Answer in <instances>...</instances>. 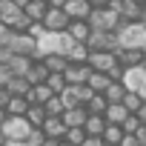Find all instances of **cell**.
Listing matches in <instances>:
<instances>
[{"label": "cell", "mask_w": 146, "mask_h": 146, "mask_svg": "<svg viewBox=\"0 0 146 146\" xmlns=\"http://www.w3.org/2000/svg\"><path fill=\"white\" fill-rule=\"evenodd\" d=\"M75 43H78V40L72 37L66 29H63V32H49V29H43V35L37 37V54H35V57H43V54H52V52L66 54Z\"/></svg>", "instance_id": "6da1fadb"}, {"label": "cell", "mask_w": 146, "mask_h": 146, "mask_svg": "<svg viewBox=\"0 0 146 146\" xmlns=\"http://www.w3.org/2000/svg\"><path fill=\"white\" fill-rule=\"evenodd\" d=\"M86 20H89L92 29H106V32H117L120 23H123V17L112 6H92V12H89Z\"/></svg>", "instance_id": "7a4b0ae2"}, {"label": "cell", "mask_w": 146, "mask_h": 146, "mask_svg": "<svg viewBox=\"0 0 146 146\" xmlns=\"http://www.w3.org/2000/svg\"><path fill=\"white\" fill-rule=\"evenodd\" d=\"M35 126L29 123L26 115H9L3 120V126H0V132L6 135V140H29V132Z\"/></svg>", "instance_id": "3957f363"}, {"label": "cell", "mask_w": 146, "mask_h": 146, "mask_svg": "<svg viewBox=\"0 0 146 146\" xmlns=\"http://www.w3.org/2000/svg\"><path fill=\"white\" fill-rule=\"evenodd\" d=\"M89 52H117V32H106V29H92V35L86 37Z\"/></svg>", "instance_id": "277c9868"}, {"label": "cell", "mask_w": 146, "mask_h": 146, "mask_svg": "<svg viewBox=\"0 0 146 146\" xmlns=\"http://www.w3.org/2000/svg\"><path fill=\"white\" fill-rule=\"evenodd\" d=\"M6 46H9L15 54H32V57L37 54V37H35L32 32H17V29H15V35H12V40H9Z\"/></svg>", "instance_id": "5b68a950"}, {"label": "cell", "mask_w": 146, "mask_h": 146, "mask_svg": "<svg viewBox=\"0 0 146 146\" xmlns=\"http://www.w3.org/2000/svg\"><path fill=\"white\" fill-rule=\"evenodd\" d=\"M69 23H72V17L66 15V9H60V6H49V12H46V17H43V26H46L49 32H63Z\"/></svg>", "instance_id": "8992f818"}, {"label": "cell", "mask_w": 146, "mask_h": 146, "mask_svg": "<svg viewBox=\"0 0 146 146\" xmlns=\"http://www.w3.org/2000/svg\"><path fill=\"white\" fill-rule=\"evenodd\" d=\"M123 86L129 89V92H140L143 89V83H146V66L140 63V66H129V69H123Z\"/></svg>", "instance_id": "52a82bcc"}, {"label": "cell", "mask_w": 146, "mask_h": 146, "mask_svg": "<svg viewBox=\"0 0 146 146\" xmlns=\"http://www.w3.org/2000/svg\"><path fill=\"white\" fill-rule=\"evenodd\" d=\"M92 72H95V69L89 66V60H83V63H72V60H69L63 78H66V83H86Z\"/></svg>", "instance_id": "ba28073f"}, {"label": "cell", "mask_w": 146, "mask_h": 146, "mask_svg": "<svg viewBox=\"0 0 146 146\" xmlns=\"http://www.w3.org/2000/svg\"><path fill=\"white\" fill-rule=\"evenodd\" d=\"M89 66L95 72H112L117 66V52H89Z\"/></svg>", "instance_id": "9c48e42d"}, {"label": "cell", "mask_w": 146, "mask_h": 146, "mask_svg": "<svg viewBox=\"0 0 146 146\" xmlns=\"http://www.w3.org/2000/svg\"><path fill=\"white\" fill-rule=\"evenodd\" d=\"M43 135L46 137H63L66 135V120H63V115H46V120H43Z\"/></svg>", "instance_id": "30bf717a"}, {"label": "cell", "mask_w": 146, "mask_h": 146, "mask_svg": "<svg viewBox=\"0 0 146 146\" xmlns=\"http://www.w3.org/2000/svg\"><path fill=\"white\" fill-rule=\"evenodd\" d=\"M63 9H66V15L72 20H86L89 12H92V3H89V0H66Z\"/></svg>", "instance_id": "8fae6325"}, {"label": "cell", "mask_w": 146, "mask_h": 146, "mask_svg": "<svg viewBox=\"0 0 146 146\" xmlns=\"http://www.w3.org/2000/svg\"><path fill=\"white\" fill-rule=\"evenodd\" d=\"M86 117H89V109L80 103V106H69L66 112H63V120H66V126H83L86 123Z\"/></svg>", "instance_id": "7c38bea8"}, {"label": "cell", "mask_w": 146, "mask_h": 146, "mask_svg": "<svg viewBox=\"0 0 146 146\" xmlns=\"http://www.w3.org/2000/svg\"><path fill=\"white\" fill-rule=\"evenodd\" d=\"M143 57H146L143 49H117V60L123 63V69H129V66H140Z\"/></svg>", "instance_id": "4fadbf2b"}, {"label": "cell", "mask_w": 146, "mask_h": 146, "mask_svg": "<svg viewBox=\"0 0 146 146\" xmlns=\"http://www.w3.org/2000/svg\"><path fill=\"white\" fill-rule=\"evenodd\" d=\"M26 78H29V83L35 86V83H43L46 78H49V66L40 60V57H35L32 60V66H29V72H26Z\"/></svg>", "instance_id": "5bb4252c"}, {"label": "cell", "mask_w": 146, "mask_h": 146, "mask_svg": "<svg viewBox=\"0 0 146 146\" xmlns=\"http://www.w3.org/2000/svg\"><path fill=\"white\" fill-rule=\"evenodd\" d=\"M66 32L75 37L78 43H86V37L92 35V26H89V20H72V23L66 26Z\"/></svg>", "instance_id": "9a60e30c"}, {"label": "cell", "mask_w": 146, "mask_h": 146, "mask_svg": "<svg viewBox=\"0 0 146 146\" xmlns=\"http://www.w3.org/2000/svg\"><path fill=\"white\" fill-rule=\"evenodd\" d=\"M23 12H26L35 23H43V17H46V12H49V3H46V0H29V3L23 6Z\"/></svg>", "instance_id": "2e32d148"}, {"label": "cell", "mask_w": 146, "mask_h": 146, "mask_svg": "<svg viewBox=\"0 0 146 146\" xmlns=\"http://www.w3.org/2000/svg\"><path fill=\"white\" fill-rule=\"evenodd\" d=\"M129 115H132V112H129L123 103H109V106H106V112H103L106 123H123Z\"/></svg>", "instance_id": "e0dca14e"}, {"label": "cell", "mask_w": 146, "mask_h": 146, "mask_svg": "<svg viewBox=\"0 0 146 146\" xmlns=\"http://www.w3.org/2000/svg\"><path fill=\"white\" fill-rule=\"evenodd\" d=\"M6 89H9V95H29L32 83H29V78H26V75H12V78H9V83H6Z\"/></svg>", "instance_id": "ac0fdd59"}, {"label": "cell", "mask_w": 146, "mask_h": 146, "mask_svg": "<svg viewBox=\"0 0 146 146\" xmlns=\"http://www.w3.org/2000/svg\"><path fill=\"white\" fill-rule=\"evenodd\" d=\"M40 60H43V63L49 66V72H66V66H69V57H66V54H60V52L43 54Z\"/></svg>", "instance_id": "d6986e66"}, {"label": "cell", "mask_w": 146, "mask_h": 146, "mask_svg": "<svg viewBox=\"0 0 146 146\" xmlns=\"http://www.w3.org/2000/svg\"><path fill=\"white\" fill-rule=\"evenodd\" d=\"M52 95H54V92H52V89L46 86V80H43V83H35V86L29 89V95H26V98H29V103H46Z\"/></svg>", "instance_id": "ffe728a7"}, {"label": "cell", "mask_w": 146, "mask_h": 146, "mask_svg": "<svg viewBox=\"0 0 146 146\" xmlns=\"http://www.w3.org/2000/svg\"><path fill=\"white\" fill-rule=\"evenodd\" d=\"M32 54H12V60H9V69H12V75H26L29 72V66H32Z\"/></svg>", "instance_id": "44dd1931"}, {"label": "cell", "mask_w": 146, "mask_h": 146, "mask_svg": "<svg viewBox=\"0 0 146 146\" xmlns=\"http://www.w3.org/2000/svg\"><path fill=\"white\" fill-rule=\"evenodd\" d=\"M6 112L9 115H26L29 112V98L26 95H12L9 103H6Z\"/></svg>", "instance_id": "7402d4cb"}, {"label": "cell", "mask_w": 146, "mask_h": 146, "mask_svg": "<svg viewBox=\"0 0 146 146\" xmlns=\"http://www.w3.org/2000/svg\"><path fill=\"white\" fill-rule=\"evenodd\" d=\"M112 80H115V78H109V72H92L86 83H89L95 92H106V86H109Z\"/></svg>", "instance_id": "603a6c76"}, {"label": "cell", "mask_w": 146, "mask_h": 146, "mask_svg": "<svg viewBox=\"0 0 146 146\" xmlns=\"http://www.w3.org/2000/svg\"><path fill=\"white\" fill-rule=\"evenodd\" d=\"M103 95H106V100H109V103H120V100H123V95H126L123 80H112V83L106 86V92H103Z\"/></svg>", "instance_id": "cb8c5ba5"}, {"label": "cell", "mask_w": 146, "mask_h": 146, "mask_svg": "<svg viewBox=\"0 0 146 146\" xmlns=\"http://www.w3.org/2000/svg\"><path fill=\"white\" fill-rule=\"evenodd\" d=\"M106 106H109V100H106V95H103V92H95V95L89 98V103H86L89 115H103V112H106Z\"/></svg>", "instance_id": "d4e9b609"}, {"label": "cell", "mask_w": 146, "mask_h": 146, "mask_svg": "<svg viewBox=\"0 0 146 146\" xmlns=\"http://www.w3.org/2000/svg\"><path fill=\"white\" fill-rule=\"evenodd\" d=\"M83 129H86V135H103V129H106V117H103V115H89L86 123H83Z\"/></svg>", "instance_id": "484cf974"}, {"label": "cell", "mask_w": 146, "mask_h": 146, "mask_svg": "<svg viewBox=\"0 0 146 146\" xmlns=\"http://www.w3.org/2000/svg\"><path fill=\"white\" fill-rule=\"evenodd\" d=\"M63 140H66L69 146H80V143L86 140V129H83V126H69L66 135H63Z\"/></svg>", "instance_id": "4316f807"}, {"label": "cell", "mask_w": 146, "mask_h": 146, "mask_svg": "<svg viewBox=\"0 0 146 146\" xmlns=\"http://www.w3.org/2000/svg\"><path fill=\"white\" fill-rule=\"evenodd\" d=\"M26 117H29L32 126H43V120H46V109H43V103H29Z\"/></svg>", "instance_id": "83f0119b"}, {"label": "cell", "mask_w": 146, "mask_h": 146, "mask_svg": "<svg viewBox=\"0 0 146 146\" xmlns=\"http://www.w3.org/2000/svg\"><path fill=\"white\" fill-rule=\"evenodd\" d=\"M123 135H126V132H123L120 123H106V129H103V140H106V143H120Z\"/></svg>", "instance_id": "f1b7e54d"}, {"label": "cell", "mask_w": 146, "mask_h": 146, "mask_svg": "<svg viewBox=\"0 0 146 146\" xmlns=\"http://www.w3.org/2000/svg\"><path fill=\"white\" fill-rule=\"evenodd\" d=\"M66 57H69L72 63H83V60H89V46H86V43H75V46L66 52Z\"/></svg>", "instance_id": "f546056e"}, {"label": "cell", "mask_w": 146, "mask_h": 146, "mask_svg": "<svg viewBox=\"0 0 146 146\" xmlns=\"http://www.w3.org/2000/svg\"><path fill=\"white\" fill-rule=\"evenodd\" d=\"M46 86L54 92V95H60L69 83H66V78H63V72H49V78H46Z\"/></svg>", "instance_id": "4dcf8cb0"}, {"label": "cell", "mask_w": 146, "mask_h": 146, "mask_svg": "<svg viewBox=\"0 0 146 146\" xmlns=\"http://www.w3.org/2000/svg\"><path fill=\"white\" fill-rule=\"evenodd\" d=\"M43 109H46V115H63V112H66V103H63L60 95H52V98L43 103Z\"/></svg>", "instance_id": "1f68e13d"}, {"label": "cell", "mask_w": 146, "mask_h": 146, "mask_svg": "<svg viewBox=\"0 0 146 146\" xmlns=\"http://www.w3.org/2000/svg\"><path fill=\"white\" fill-rule=\"evenodd\" d=\"M120 103H123L129 112H137V109H140V103H143V98H140L137 92H129V89H126V95H123V100H120Z\"/></svg>", "instance_id": "d6a6232c"}, {"label": "cell", "mask_w": 146, "mask_h": 146, "mask_svg": "<svg viewBox=\"0 0 146 146\" xmlns=\"http://www.w3.org/2000/svg\"><path fill=\"white\" fill-rule=\"evenodd\" d=\"M120 126H123V132H126V135H135V132L140 129V117H137V115L132 112V115H129V117H126V120H123Z\"/></svg>", "instance_id": "836d02e7"}, {"label": "cell", "mask_w": 146, "mask_h": 146, "mask_svg": "<svg viewBox=\"0 0 146 146\" xmlns=\"http://www.w3.org/2000/svg\"><path fill=\"white\" fill-rule=\"evenodd\" d=\"M80 146H106V140H103V135H86V140Z\"/></svg>", "instance_id": "e575fe53"}, {"label": "cell", "mask_w": 146, "mask_h": 146, "mask_svg": "<svg viewBox=\"0 0 146 146\" xmlns=\"http://www.w3.org/2000/svg\"><path fill=\"white\" fill-rule=\"evenodd\" d=\"M9 78H12L9 63H0V86H6V83H9Z\"/></svg>", "instance_id": "d590c367"}, {"label": "cell", "mask_w": 146, "mask_h": 146, "mask_svg": "<svg viewBox=\"0 0 146 146\" xmlns=\"http://www.w3.org/2000/svg\"><path fill=\"white\" fill-rule=\"evenodd\" d=\"M12 54H15V52H12L6 43H0V63H9V60H12Z\"/></svg>", "instance_id": "8d00e7d4"}, {"label": "cell", "mask_w": 146, "mask_h": 146, "mask_svg": "<svg viewBox=\"0 0 146 146\" xmlns=\"http://www.w3.org/2000/svg\"><path fill=\"white\" fill-rule=\"evenodd\" d=\"M120 146H143V143L137 140V135H123V140H120Z\"/></svg>", "instance_id": "74e56055"}, {"label": "cell", "mask_w": 146, "mask_h": 146, "mask_svg": "<svg viewBox=\"0 0 146 146\" xmlns=\"http://www.w3.org/2000/svg\"><path fill=\"white\" fill-rule=\"evenodd\" d=\"M9 98H12V95H9V89H6V86H0V109H6Z\"/></svg>", "instance_id": "f35d334b"}, {"label": "cell", "mask_w": 146, "mask_h": 146, "mask_svg": "<svg viewBox=\"0 0 146 146\" xmlns=\"http://www.w3.org/2000/svg\"><path fill=\"white\" fill-rule=\"evenodd\" d=\"M135 115H137V117H140V123H146V100H143V103H140V109H137V112H135Z\"/></svg>", "instance_id": "ab89813d"}, {"label": "cell", "mask_w": 146, "mask_h": 146, "mask_svg": "<svg viewBox=\"0 0 146 146\" xmlns=\"http://www.w3.org/2000/svg\"><path fill=\"white\" fill-rule=\"evenodd\" d=\"M6 146H32L29 140H6Z\"/></svg>", "instance_id": "60d3db41"}, {"label": "cell", "mask_w": 146, "mask_h": 146, "mask_svg": "<svg viewBox=\"0 0 146 146\" xmlns=\"http://www.w3.org/2000/svg\"><path fill=\"white\" fill-rule=\"evenodd\" d=\"M46 3H49V6H60V9H63V6H66V0H46Z\"/></svg>", "instance_id": "b9f144b4"}, {"label": "cell", "mask_w": 146, "mask_h": 146, "mask_svg": "<svg viewBox=\"0 0 146 146\" xmlns=\"http://www.w3.org/2000/svg\"><path fill=\"white\" fill-rule=\"evenodd\" d=\"M89 3H92V6H106L109 0H89Z\"/></svg>", "instance_id": "7bdbcfd3"}, {"label": "cell", "mask_w": 146, "mask_h": 146, "mask_svg": "<svg viewBox=\"0 0 146 146\" xmlns=\"http://www.w3.org/2000/svg\"><path fill=\"white\" fill-rule=\"evenodd\" d=\"M6 117H9V112H6V109H0V126H3V120H6Z\"/></svg>", "instance_id": "ee69618b"}, {"label": "cell", "mask_w": 146, "mask_h": 146, "mask_svg": "<svg viewBox=\"0 0 146 146\" xmlns=\"http://www.w3.org/2000/svg\"><path fill=\"white\" fill-rule=\"evenodd\" d=\"M137 95H140V98H143V100H146V83H143V89H140V92H137Z\"/></svg>", "instance_id": "f6af8a7d"}, {"label": "cell", "mask_w": 146, "mask_h": 146, "mask_svg": "<svg viewBox=\"0 0 146 146\" xmlns=\"http://www.w3.org/2000/svg\"><path fill=\"white\" fill-rule=\"evenodd\" d=\"M15 3H17V6H20V9H23V6H26V3H29V0H15Z\"/></svg>", "instance_id": "bcb514c9"}, {"label": "cell", "mask_w": 146, "mask_h": 146, "mask_svg": "<svg viewBox=\"0 0 146 146\" xmlns=\"http://www.w3.org/2000/svg\"><path fill=\"white\" fill-rule=\"evenodd\" d=\"M129 3H140V6H146V0H129Z\"/></svg>", "instance_id": "7dc6e473"}]
</instances>
